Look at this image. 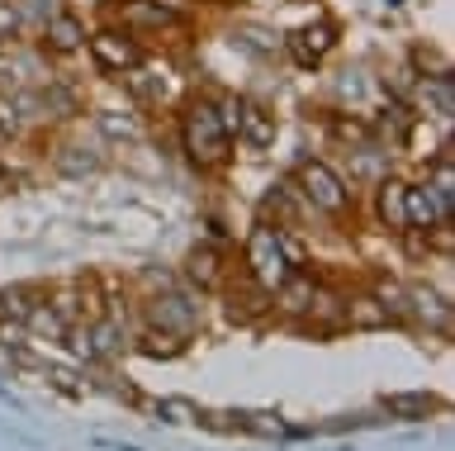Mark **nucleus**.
Returning <instances> with one entry per match:
<instances>
[{"mask_svg": "<svg viewBox=\"0 0 455 451\" xmlns=\"http://www.w3.org/2000/svg\"><path fill=\"white\" fill-rule=\"evenodd\" d=\"M142 351H148V357H176V337H148V347H142Z\"/></svg>", "mask_w": 455, "mask_h": 451, "instance_id": "nucleus-27", "label": "nucleus"}, {"mask_svg": "<svg viewBox=\"0 0 455 451\" xmlns=\"http://www.w3.org/2000/svg\"><path fill=\"white\" fill-rule=\"evenodd\" d=\"M91 58L100 72H133V67H142V48L124 29H100L91 34Z\"/></svg>", "mask_w": 455, "mask_h": 451, "instance_id": "nucleus-5", "label": "nucleus"}, {"mask_svg": "<svg viewBox=\"0 0 455 451\" xmlns=\"http://www.w3.org/2000/svg\"><path fill=\"white\" fill-rule=\"evenodd\" d=\"M237 44L247 48V52H256V58H270V52L280 48V38H270L266 29H256V24H242V29H237Z\"/></svg>", "mask_w": 455, "mask_h": 451, "instance_id": "nucleus-20", "label": "nucleus"}, {"mask_svg": "<svg viewBox=\"0 0 455 451\" xmlns=\"http://www.w3.org/2000/svg\"><path fill=\"white\" fill-rule=\"evenodd\" d=\"M347 323L351 328H384V323H389V309L379 300H355V304H347Z\"/></svg>", "mask_w": 455, "mask_h": 451, "instance_id": "nucleus-18", "label": "nucleus"}, {"mask_svg": "<svg viewBox=\"0 0 455 451\" xmlns=\"http://www.w3.org/2000/svg\"><path fill=\"white\" fill-rule=\"evenodd\" d=\"M24 5H28V15H34V20H48L52 15V0H24Z\"/></svg>", "mask_w": 455, "mask_h": 451, "instance_id": "nucleus-30", "label": "nucleus"}, {"mask_svg": "<svg viewBox=\"0 0 455 451\" xmlns=\"http://www.w3.org/2000/svg\"><path fill=\"white\" fill-rule=\"evenodd\" d=\"M162 414H171V418H176V423H185V418L195 414V408L185 404V399H166V404H162Z\"/></svg>", "mask_w": 455, "mask_h": 451, "instance_id": "nucleus-28", "label": "nucleus"}, {"mask_svg": "<svg viewBox=\"0 0 455 451\" xmlns=\"http://www.w3.org/2000/svg\"><path fill=\"white\" fill-rule=\"evenodd\" d=\"M95 129L109 138V143H138V119L133 115H119V109H100L95 115Z\"/></svg>", "mask_w": 455, "mask_h": 451, "instance_id": "nucleus-17", "label": "nucleus"}, {"mask_svg": "<svg viewBox=\"0 0 455 451\" xmlns=\"http://www.w3.org/2000/svg\"><path fill=\"white\" fill-rule=\"evenodd\" d=\"M133 81H128V86H133L138 95H142V101H166V95H171V81L162 77V72H142V67H133Z\"/></svg>", "mask_w": 455, "mask_h": 451, "instance_id": "nucleus-19", "label": "nucleus"}, {"mask_svg": "<svg viewBox=\"0 0 455 451\" xmlns=\"http://www.w3.org/2000/svg\"><path fill=\"white\" fill-rule=\"evenodd\" d=\"M355 172H361V176H375V172H379V157H375V152H361V162H355Z\"/></svg>", "mask_w": 455, "mask_h": 451, "instance_id": "nucleus-29", "label": "nucleus"}, {"mask_svg": "<svg viewBox=\"0 0 455 451\" xmlns=\"http://www.w3.org/2000/svg\"><path fill=\"white\" fill-rule=\"evenodd\" d=\"M247 266H251V280H256L261 290H280L284 280H290L294 266L284 262V252H280V229L256 223L251 238H247Z\"/></svg>", "mask_w": 455, "mask_h": 451, "instance_id": "nucleus-2", "label": "nucleus"}, {"mask_svg": "<svg viewBox=\"0 0 455 451\" xmlns=\"http://www.w3.org/2000/svg\"><path fill=\"white\" fill-rule=\"evenodd\" d=\"M266 209H280V214H294V195H290V186H270V195H266Z\"/></svg>", "mask_w": 455, "mask_h": 451, "instance_id": "nucleus-24", "label": "nucleus"}, {"mask_svg": "<svg viewBox=\"0 0 455 451\" xmlns=\"http://www.w3.org/2000/svg\"><path fill=\"white\" fill-rule=\"evenodd\" d=\"M185 276H190L199 290H213V286H219V252H213V247H195L190 257H185Z\"/></svg>", "mask_w": 455, "mask_h": 451, "instance_id": "nucleus-16", "label": "nucleus"}, {"mask_svg": "<svg viewBox=\"0 0 455 451\" xmlns=\"http://www.w3.org/2000/svg\"><path fill=\"white\" fill-rule=\"evenodd\" d=\"M280 252H284V262H290V266H304V262H308L304 243H299V238H290V233H280Z\"/></svg>", "mask_w": 455, "mask_h": 451, "instance_id": "nucleus-25", "label": "nucleus"}, {"mask_svg": "<svg viewBox=\"0 0 455 451\" xmlns=\"http://www.w3.org/2000/svg\"><path fill=\"white\" fill-rule=\"evenodd\" d=\"M152 323L166 337H190L195 323H199V309L185 300V294H156L152 300Z\"/></svg>", "mask_w": 455, "mask_h": 451, "instance_id": "nucleus-7", "label": "nucleus"}, {"mask_svg": "<svg viewBox=\"0 0 455 451\" xmlns=\"http://www.w3.org/2000/svg\"><path fill=\"white\" fill-rule=\"evenodd\" d=\"M299 195H304L313 209H323V214H347L351 209L347 181H341L327 162H304L299 166Z\"/></svg>", "mask_w": 455, "mask_h": 451, "instance_id": "nucleus-3", "label": "nucleus"}, {"mask_svg": "<svg viewBox=\"0 0 455 451\" xmlns=\"http://www.w3.org/2000/svg\"><path fill=\"white\" fill-rule=\"evenodd\" d=\"M20 29H24V10L14 0H0V44H14Z\"/></svg>", "mask_w": 455, "mask_h": 451, "instance_id": "nucleus-22", "label": "nucleus"}, {"mask_svg": "<svg viewBox=\"0 0 455 451\" xmlns=\"http://www.w3.org/2000/svg\"><path fill=\"white\" fill-rule=\"evenodd\" d=\"M427 190L436 195L441 214H446V223H451V214H455V157H451V148L432 162V172H427Z\"/></svg>", "mask_w": 455, "mask_h": 451, "instance_id": "nucleus-12", "label": "nucleus"}, {"mask_svg": "<svg viewBox=\"0 0 455 451\" xmlns=\"http://www.w3.org/2000/svg\"><path fill=\"white\" fill-rule=\"evenodd\" d=\"M228 138H233V133H228L219 105L195 101L190 109H185L180 143H185V152H190L195 166H223V162H228Z\"/></svg>", "mask_w": 455, "mask_h": 451, "instance_id": "nucleus-1", "label": "nucleus"}, {"mask_svg": "<svg viewBox=\"0 0 455 451\" xmlns=\"http://www.w3.org/2000/svg\"><path fill=\"white\" fill-rule=\"evenodd\" d=\"M332 48H337V29H332L327 20L304 24V29H294V34H290V52H294V62H299V67H318Z\"/></svg>", "mask_w": 455, "mask_h": 451, "instance_id": "nucleus-8", "label": "nucleus"}, {"mask_svg": "<svg viewBox=\"0 0 455 451\" xmlns=\"http://www.w3.org/2000/svg\"><path fill=\"white\" fill-rule=\"evenodd\" d=\"M389 404V414H427L432 408V394H394V399H384Z\"/></svg>", "mask_w": 455, "mask_h": 451, "instance_id": "nucleus-23", "label": "nucleus"}, {"mask_svg": "<svg viewBox=\"0 0 455 451\" xmlns=\"http://www.w3.org/2000/svg\"><path fill=\"white\" fill-rule=\"evenodd\" d=\"M124 24L128 29H171V24H185V15L171 10V5H162V0H128Z\"/></svg>", "mask_w": 455, "mask_h": 451, "instance_id": "nucleus-10", "label": "nucleus"}, {"mask_svg": "<svg viewBox=\"0 0 455 451\" xmlns=\"http://www.w3.org/2000/svg\"><path fill=\"white\" fill-rule=\"evenodd\" d=\"M43 38H48L52 52H76L85 44V29L76 15H62V10H52L48 20H43Z\"/></svg>", "mask_w": 455, "mask_h": 451, "instance_id": "nucleus-11", "label": "nucleus"}, {"mask_svg": "<svg viewBox=\"0 0 455 451\" xmlns=\"http://www.w3.org/2000/svg\"><path fill=\"white\" fill-rule=\"evenodd\" d=\"M100 166H105V157H100V152H91V148H81V143H67L62 152H57V172L62 176H95Z\"/></svg>", "mask_w": 455, "mask_h": 451, "instance_id": "nucleus-15", "label": "nucleus"}, {"mask_svg": "<svg viewBox=\"0 0 455 451\" xmlns=\"http://www.w3.org/2000/svg\"><path fill=\"white\" fill-rule=\"evenodd\" d=\"M412 101H418V109L427 119H441L451 124L455 119V77L451 72H432L418 81V91H412Z\"/></svg>", "mask_w": 455, "mask_h": 451, "instance_id": "nucleus-6", "label": "nucleus"}, {"mask_svg": "<svg viewBox=\"0 0 455 451\" xmlns=\"http://www.w3.org/2000/svg\"><path fill=\"white\" fill-rule=\"evenodd\" d=\"M223 124H228V133H237L247 148L256 152H266V148H275V115H270L266 105H256V101H228L223 109Z\"/></svg>", "mask_w": 455, "mask_h": 451, "instance_id": "nucleus-4", "label": "nucleus"}, {"mask_svg": "<svg viewBox=\"0 0 455 451\" xmlns=\"http://www.w3.org/2000/svg\"><path fill=\"white\" fill-rule=\"evenodd\" d=\"M403 195H408L403 181H394V176L379 181V186H375V214H379V223H389V229H408V223H403Z\"/></svg>", "mask_w": 455, "mask_h": 451, "instance_id": "nucleus-13", "label": "nucleus"}, {"mask_svg": "<svg viewBox=\"0 0 455 451\" xmlns=\"http://www.w3.org/2000/svg\"><path fill=\"white\" fill-rule=\"evenodd\" d=\"M403 223H408V229H418V233H432L436 223H446L436 195L427 186H408V195H403Z\"/></svg>", "mask_w": 455, "mask_h": 451, "instance_id": "nucleus-9", "label": "nucleus"}, {"mask_svg": "<svg viewBox=\"0 0 455 451\" xmlns=\"http://www.w3.org/2000/svg\"><path fill=\"white\" fill-rule=\"evenodd\" d=\"M408 309L418 314L422 323H432V328H441L446 333V323H451V309H446V300H441L436 290H427V286H412L408 290Z\"/></svg>", "mask_w": 455, "mask_h": 451, "instance_id": "nucleus-14", "label": "nucleus"}, {"mask_svg": "<svg viewBox=\"0 0 455 451\" xmlns=\"http://www.w3.org/2000/svg\"><path fill=\"white\" fill-rule=\"evenodd\" d=\"M337 91L347 95V101H361V91H365V81H361V72H341V81H337Z\"/></svg>", "mask_w": 455, "mask_h": 451, "instance_id": "nucleus-26", "label": "nucleus"}, {"mask_svg": "<svg viewBox=\"0 0 455 451\" xmlns=\"http://www.w3.org/2000/svg\"><path fill=\"white\" fill-rule=\"evenodd\" d=\"M0 309H5V314L10 318H28V314H34V290H28V286H14V290H5V294H0Z\"/></svg>", "mask_w": 455, "mask_h": 451, "instance_id": "nucleus-21", "label": "nucleus"}]
</instances>
